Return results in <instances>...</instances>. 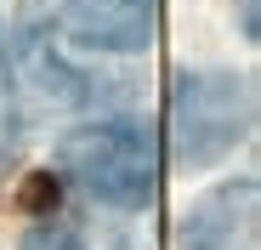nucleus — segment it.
<instances>
[{
    "mask_svg": "<svg viewBox=\"0 0 261 250\" xmlns=\"http://www.w3.org/2000/svg\"><path fill=\"white\" fill-rule=\"evenodd\" d=\"M255 114V91L244 74H182L170 86V154L182 165L227 159Z\"/></svg>",
    "mask_w": 261,
    "mask_h": 250,
    "instance_id": "obj_1",
    "label": "nucleus"
},
{
    "mask_svg": "<svg viewBox=\"0 0 261 250\" xmlns=\"http://www.w3.org/2000/svg\"><path fill=\"white\" fill-rule=\"evenodd\" d=\"M17 142V108H12V80H6V52H0V159Z\"/></svg>",
    "mask_w": 261,
    "mask_h": 250,
    "instance_id": "obj_5",
    "label": "nucleus"
},
{
    "mask_svg": "<svg viewBox=\"0 0 261 250\" xmlns=\"http://www.w3.org/2000/svg\"><path fill=\"white\" fill-rule=\"evenodd\" d=\"M23 250H85V244H80L68 228H51V222H46V228H34V233L23 239Z\"/></svg>",
    "mask_w": 261,
    "mask_h": 250,
    "instance_id": "obj_6",
    "label": "nucleus"
},
{
    "mask_svg": "<svg viewBox=\"0 0 261 250\" xmlns=\"http://www.w3.org/2000/svg\"><path fill=\"white\" fill-rule=\"evenodd\" d=\"M63 29L97 52H142L153 40V0H63Z\"/></svg>",
    "mask_w": 261,
    "mask_h": 250,
    "instance_id": "obj_4",
    "label": "nucleus"
},
{
    "mask_svg": "<svg viewBox=\"0 0 261 250\" xmlns=\"http://www.w3.org/2000/svg\"><path fill=\"white\" fill-rule=\"evenodd\" d=\"M239 29H244V40H255V34H261V17H255V0H239Z\"/></svg>",
    "mask_w": 261,
    "mask_h": 250,
    "instance_id": "obj_7",
    "label": "nucleus"
},
{
    "mask_svg": "<svg viewBox=\"0 0 261 250\" xmlns=\"http://www.w3.org/2000/svg\"><path fill=\"white\" fill-rule=\"evenodd\" d=\"M63 165L91 199L114 205V211H142L153 199V142L137 119L80 125L63 142Z\"/></svg>",
    "mask_w": 261,
    "mask_h": 250,
    "instance_id": "obj_2",
    "label": "nucleus"
},
{
    "mask_svg": "<svg viewBox=\"0 0 261 250\" xmlns=\"http://www.w3.org/2000/svg\"><path fill=\"white\" fill-rule=\"evenodd\" d=\"M255 205H261L255 177L210 188L182 222V250H255Z\"/></svg>",
    "mask_w": 261,
    "mask_h": 250,
    "instance_id": "obj_3",
    "label": "nucleus"
}]
</instances>
